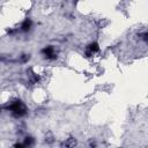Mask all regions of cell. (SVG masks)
Masks as SVG:
<instances>
[{"label": "cell", "mask_w": 148, "mask_h": 148, "mask_svg": "<svg viewBox=\"0 0 148 148\" xmlns=\"http://www.w3.org/2000/svg\"><path fill=\"white\" fill-rule=\"evenodd\" d=\"M31 25H32L31 20H30V18H25V20H24V21L21 23L20 29H21L22 31H29V30L31 29Z\"/></svg>", "instance_id": "obj_5"}, {"label": "cell", "mask_w": 148, "mask_h": 148, "mask_svg": "<svg viewBox=\"0 0 148 148\" xmlns=\"http://www.w3.org/2000/svg\"><path fill=\"white\" fill-rule=\"evenodd\" d=\"M89 147H90V148H96V147H97L96 141H95V140H90V141H89Z\"/></svg>", "instance_id": "obj_8"}, {"label": "cell", "mask_w": 148, "mask_h": 148, "mask_svg": "<svg viewBox=\"0 0 148 148\" xmlns=\"http://www.w3.org/2000/svg\"><path fill=\"white\" fill-rule=\"evenodd\" d=\"M75 146H76V139L73 136H69L65 141H62L60 148H74Z\"/></svg>", "instance_id": "obj_4"}, {"label": "cell", "mask_w": 148, "mask_h": 148, "mask_svg": "<svg viewBox=\"0 0 148 148\" xmlns=\"http://www.w3.org/2000/svg\"><path fill=\"white\" fill-rule=\"evenodd\" d=\"M54 141V136H53V134L52 133H47L46 135H45V142H47V143H52Z\"/></svg>", "instance_id": "obj_7"}, {"label": "cell", "mask_w": 148, "mask_h": 148, "mask_svg": "<svg viewBox=\"0 0 148 148\" xmlns=\"http://www.w3.org/2000/svg\"><path fill=\"white\" fill-rule=\"evenodd\" d=\"M40 52L44 56V58L47 59V60H54V59H57V52L54 51V47L52 45L45 46Z\"/></svg>", "instance_id": "obj_2"}, {"label": "cell", "mask_w": 148, "mask_h": 148, "mask_svg": "<svg viewBox=\"0 0 148 148\" xmlns=\"http://www.w3.org/2000/svg\"><path fill=\"white\" fill-rule=\"evenodd\" d=\"M140 37H141L142 40H147V32H142V34L140 35Z\"/></svg>", "instance_id": "obj_11"}, {"label": "cell", "mask_w": 148, "mask_h": 148, "mask_svg": "<svg viewBox=\"0 0 148 148\" xmlns=\"http://www.w3.org/2000/svg\"><path fill=\"white\" fill-rule=\"evenodd\" d=\"M7 110H9L12 116L15 117V118H22L28 112V109H27L25 104L20 99H16L9 106H7Z\"/></svg>", "instance_id": "obj_1"}, {"label": "cell", "mask_w": 148, "mask_h": 148, "mask_svg": "<svg viewBox=\"0 0 148 148\" xmlns=\"http://www.w3.org/2000/svg\"><path fill=\"white\" fill-rule=\"evenodd\" d=\"M13 148H27V147H25L23 143H15Z\"/></svg>", "instance_id": "obj_10"}, {"label": "cell", "mask_w": 148, "mask_h": 148, "mask_svg": "<svg viewBox=\"0 0 148 148\" xmlns=\"http://www.w3.org/2000/svg\"><path fill=\"white\" fill-rule=\"evenodd\" d=\"M0 112H1V106H0Z\"/></svg>", "instance_id": "obj_12"}, {"label": "cell", "mask_w": 148, "mask_h": 148, "mask_svg": "<svg viewBox=\"0 0 148 148\" xmlns=\"http://www.w3.org/2000/svg\"><path fill=\"white\" fill-rule=\"evenodd\" d=\"M98 51H99V45H98V43L92 42V43L88 44V46L86 47V56H87V57H90V56H92L94 53H96V52H98Z\"/></svg>", "instance_id": "obj_3"}, {"label": "cell", "mask_w": 148, "mask_h": 148, "mask_svg": "<svg viewBox=\"0 0 148 148\" xmlns=\"http://www.w3.org/2000/svg\"><path fill=\"white\" fill-rule=\"evenodd\" d=\"M21 60H22L23 62L28 61V60H29V54H22V57H21Z\"/></svg>", "instance_id": "obj_9"}, {"label": "cell", "mask_w": 148, "mask_h": 148, "mask_svg": "<svg viewBox=\"0 0 148 148\" xmlns=\"http://www.w3.org/2000/svg\"><path fill=\"white\" fill-rule=\"evenodd\" d=\"M23 145H24L27 148H31V147L35 145V139H34L32 136L28 135V136H25V139H24V141H23Z\"/></svg>", "instance_id": "obj_6"}]
</instances>
